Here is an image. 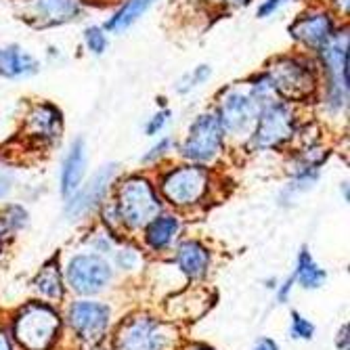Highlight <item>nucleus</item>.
<instances>
[{
	"label": "nucleus",
	"instance_id": "nucleus-1",
	"mask_svg": "<svg viewBox=\"0 0 350 350\" xmlns=\"http://www.w3.org/2000/svg\"><path fill=\"white\" fill-rule=\"evenodd\" d=\"M314 61L321 72L319 99L323 113L329 118L346 116L350 99V72H348V27H340L338 34L314 53Z\"/></svg>",
	"mask_w": 350,
	"mask_h": 350
},
{
	"label": "nucleus",
	"instance_id": "nucleus-2",
	"mask_svg": "<svg viewBox=\"0 0 350 350\" xmlns=\"http://www.w3.org/2000/svg\"><path fill=\"white\" fill-rule=\"evenodd\" d=\"M265 74L269 76L275 94L294 105L317 101L321 88V72L314 57L308 55H279L267 63Z\"/></svg>",
	"mask_w": 350,
	"mask_h": 350
},
{
	"label": "nucleus",
	"instance_id": "nucleus-3",
	"mask_svg": "<svg viewBox=\"0 0 350 350\" xmlns=\"http://www.w3.org/2000/svg\"><path fill=\"white\" fill-rule=\"evenodd\" d=\"M300 124L298 105L277 97L260 109L245 143L254 153L279 151L296 139Z\"/></svg>",
	"mask_w": 350,
	"mask_h": 350
},
{
	"label": "nucleus",
	"instance_id": "nucleus-4",
	"mask_svg": "<svg viewBox=\"0 0 350 350\" xmlns=\"http://www.w3.org/2000/svg\"><path fill=\"white\" fill-rule=\"evenodd\" d=\"M116 214L120 225L126 229H145L162 212V200L157 196L155 185L141 174H131L116 187Z\"/></svg>",
	"mask_w": 350,
	"mask_h": 350
},
{
	"label": "nucleus",
	"instance_id": "nucleus-5",
	"mask_svg": "<svg viewBox=\"0 0 350 350\" xmlns=\"http://www.w3.org/2000/svg\"><path fill=\"white\" fill-rule=\"evenodd\" d=\"M265 105L254 97L247 82L231 84L218 92L216 99V118L225 131L227 139L233 141H247L256 118Z\"/></svg>",
	"mask_w": 350,
	"mask_h": 350
},
{
	"label": "nucleus",
	"instance_id": "nucleus-6",
	"mask_svg": "<svg viewBox=\"0 0 350 350\" xmlns=\"http://www.w3.org/2000/svg\"><path fill=\"white\" fill-rule=\"evenodd\" d=\"M157 187H160L162 198L170 206L189 210L208 200V193L212 189V172L208 170V166L187 162L166 170L160 176Z\"/></svg>",
	"mask_w": 350,
	"mask_h": 350
},
{
	"label": "nucleus",
	"instance_id": "nucleus-7",
	"mask_svg": "<svg viewBox=\"0 0 350 350\" xmlns=\"http://www.w3.org/2000/svg\"><path fill=\"white\" fill-rule=\"evenodd\" d=\"M227 135L214 111H202L189 124L187 135L178 147L180 157L189 164L210 166L227 149Z\"/></svg>",
	"mask_w": 350,
	"mask_h": 350
},
{
	"label": "nucleus",
	"instance_id": "nucleus-8",
	"mask_svg": "<svg viewBox=\"0 0 350 350\" xmlns=\"http://www.w3.org/2000/svg\"><path fill=\"white\" fill-rule=\"evenodd\" d=\"M61 329L59 314L42 302L25 304L13 321V336L25 350H49Z\"/></svg>",
	"mask_w": 350,
	"mask_h": 350
},
{
	"label": "nucleus",
	"instance_id": "nucleus-9",
	"mask_svg": "<svg viewBox=\"0 0 350 350\" xmlns=\"http://www.w3.org/2000/svg\"><path fill=\"white\" fill-rule=\"evenodd\" d=\"M176 332L147 314L131 317L116 336V350H168Z\"/></svg>",
	"mask_w": 350,
	"mask_h": 350
},
{
	"label": "nucleus",
	"instance_id": "nucleus-10",
	"mask_svg": "<svg viewBox=\"0 0 350 350\" xmlns=\"http://www.w3.org/2000/svg\"><path fill=\"white\" fill-rule=\"evenodd\" d=\"M340 29L338 17L323 7H310L304 13H300L288 27L290 38L300 44L306 53L321 51Z\"/></svg>",
	"mask_w": 350,
	"mask_h": 350
},
{
	"label": "nucleus",
	"instance_id": "nucleus-11",
	"mask_svg": "<svg viewBox=\"0 0 350 350\" xmlns=\"http://www.w3.org/2000/svg\"><path fill=\"white\" fill-rule=\"evenodd\" d=\"M63 135V113L57 105L49 101L34 103L23 120L21 137L36 149H46L59 143Z\"/></svg>",
	"mask_w": 350,
	"mask_h": 350
},
{
	"label": "nucleus",
	"instance_id": "nucleus-12",
	"mask_svg": "<svg viewBox=\"0 0 350 350\" xmlns=\"http://www.w3.org/2000/svg\"><path fill=\"white\" fill-rule=\"evenodd\" d=\"M116 176H118V164L101 166L82 189H76L74 193L68 198L70 200L68 208H66L68 218L78 220V218L86 216L88 212L97 210L103 204V200L107 198L111 185L116 183Z\"/></svg>",
	"mask_w": 350,
	"mask_h": 350
},
{
	"label": "nucleus",
	"instance_id": "nucleus-13",
	"mask_svg": "<svg viewBox=\"0 0 350 350\" xmlns=\"http://www.w3.org/2000/svg\"><path fill=\"white\" fill-rule=\"evenodd\" d=\"M84 0H25L23 19L34 27L49 29L80 19Z\"/></svg>",
	"mask_w": 350,
	"mask_h": 350
},
{
	"label": "nucleus",
	"instance_id": "nucleus-14",
	"mask_svg": "<svg viewBox=\"0 0 350 350\" xmlns=\"http://www.w3.org/2000/svg\"><path fill=\"white\" fill-rule=\"evenodd\" d=\"M111 279V267L99 254H80L68 265V283L78 294H97Z\"/></svg>",
	"mask_w": 350,
	"mask_h": 350
},
{
	"label": "nucleus",
	"instance_id": "nucleus-15",
	"mask_svg": "<svg viewBox=\"0 0 350 350\" xmlns=\"http://www.w3.org/2000/svg\"><path fill=\"white\" fill-rule=\"evenodd\" d=\"M68 319L76 336L94 346L109 327V308L101 302H76L70 306Z\"/></svg>",
	"mask_w": 350,
	"mask_h": 350
},
{
	"label": "nucleus",
	"instance_id": "nucleus-16",
	"mask_svg": "<svg viewBox=\"0 0 350 350\" xmlns=\"http://www.w3.org/2000/svg\"><path fill=\"white\" fill-rule=\"evenodd\" d=\"M40 72V61L19 44L0 46V76L7 80H23Z\"/></svg>",
	"mask_w": 350,
	"mask_h": 350
},
{
	"label": "nucleus",
	"instance_id": "nucleus-17",
	"mask_svg": "<svg viewBox=\"0 0 350 350\" xmlns=\"http://www.w3.org/2000/svg\"><path fill=\"white\" fill-rule=\"evenodd\" d=\"M86 172V141L80 137L70 145V151L63 157L61 164V196L70 198L76 189H80V183Z\"/></svg>",
	"mask_w": 350,
	"mask_h": 350
},
{
	"label": "nucleus",
	"instance_id": "nucleus-18",
	"mask_svg": "<svg viewBox=\"0 0 350 350\" xmlns=\"http://www.w3.org/2000/svg\"><path fill=\"white\" fill-rule=\"evenodd\" d=\"M180 233V220L174 214H157L151 222L145 225V243L153 252H162L172 245L176 235Z\"/></svg>",
	"mask_w": 350,
	"mask_h": 350
},
{
	"label": "nucleus",
	"instance_id": "nucleus-19",
	"mask_svg": "<svg viewBox=\"0 0 350 350\" xmlns=\"http://www.w3.org/2000/svg\"><path fill=\"white\" fill-rule=\"evenodd\" d=\"M176 265L178 269L191 277V279H200L208 273L210 267V252L196 239H187L178 245L176 250Z\"/></svg>",
	"mask_w": 350,
	"mask_h": 350
},
{
	"label": "nucleus",
	"instance_id": "nucleus-20",
	"mask_svg": "<svg viewBox=\"0 0 350 350\" xmlns=\"http://www.w3.org/2000/svg\"><path fill=\"white\" fill-rule=\"evenodd\" d=\"M160 0H124V3L111 13V17L105 21L107 34H124L126 29H131L153 5Z\"/></svg>",
	"mask_w": 350,
	"mask_h": 350
},
{
	"label": "nucleus",
	"instance_id": "nucleus-21",
	"mask_svg": "<svg viewBox=\"0 0 350 350\" xmlns=\"http://www.w3.org/2000/svg\"><path fill=\"white\" fill-rule=\"evenodd\" d=\"M34 290L49 300H61L63 298V279H61V271H59L57 260H51L40 269V273L34 279Z\"/></svg>",
	"mask_w": 350,
	"mask_h": 350
},
{
	"label": "nucleus",
	"instance_id": "nucleus-22",
	"mask_svg": "<svg viewBox=\"0 0 350 350\" xmlns=\"http://www.w3.org/2000/svg\"><path fill=\"white\" fill-rule=\"evenodd\" d=\"M306 290H317L321 288L325 281V271L314 262V258L310 256L308 247H302L298 254V265H296V275H294Z\"/></svg>",
	"mask_w": 350,
	"mask_h": 350
},
{
	"label": "nucleus",
	"instance_id": "nucleus-23",
	"mask_svg": "<svg viewBox=\"0 0 350 350\" xmlns=\"http://www.w3.org/2000/svg\"><path fill=\"white\" fill-rule=\"evenodd\" d=\"M82 42L88 55L101 57L109 49V34L103 25H88L82 34Z\"/></svg>",
	"mask_w": 350,
	"mask_h": 350
},
{
	"label": "nucleus",
	"instance_id": "nucleus-24",
	"mask_svg": "<svg viewBox=\"0 0 350 350\" xmlns=\"http://www.w3.org/2000/svg\"><path fill=\"white\" fill-rule=\"evenodd\" d=\"M210 78H212V68L208 66V63H202V66H198V68H193L191 72L183 74V76L176 80L174 90H176L178 94H187V92H191V90H196L198 86L206 84Z\"/></svg>",
	"mask_w": 350,
	"mask_h": 350
},
{
	"label": "nucleus",
	"instance_id": "nucleus-25",
	"mask_svg": "<svg viewBox=\"0 0 350 350\" xmlns=\"http://www.w3.org/2000/svg\"><path fill=\"white\" fill-rule=\"evenodd\" d=\"M176 143L172 137H160L157 139L155 145H151V149L143 155V164L149 166V164H160L164 157H168L172 151H174Z\"/></svg>",
	"mask_w": 350,
	"mask_h": 350
},
{
	"label": "nucleus",
	"instance_id": "nucleus-26",
	"mask_svg": "<svg viewBox=\"0 0 350 350\" xmlns=\"http://www.w3.org/2000/svg\"><path fill=\"white\" fill-rule=\"evenodd\" d=\"M0 218H3V222H5V227L9 229V233H15V231H19V229L25 227V222H27V212H25V208L19 206V204H9V206L3 210V214H0Z\"/></svg>",
	"mask_w": 350,
	"mask_h": 350
},
{
	"label": "nucleus",
	"instance_id": "nucleus-27",
	"mask_svg": "<svg viewBox=\"0 0 350 350\" xmlns=\"http://www.w3.org/2000/svg\"><path fill=\"white\" fill-rule=\"evenodd\" d=\"M170 118H172V111H170L168 107L157 109L155 113H151V118H147V122H145V135H147V137H157V135H162L164 129L170 124Z\"/></svg>",
	"mask_w": 350,
	"mask_h": 350
},
{
	"label": "nucleus",
	"instance_id": "nucleus-28",
	"mask_svg": "<svg viewBox=\"0 0 350 350\" xmlns=\"http://www.w3.org/2000/svg\"><path fill=\"white\" fill-rule=\"evenodd\" d=\"M290 334H292V338H296V340H310V338L314 336V325H312L308 319H304V317H302L298 310H294V312H292Z\"/></svg>",
	"mask_w": 350,
	"mask_h": 350
},
{
	"label": "nucleus",
	"instance_id": "nucleus-29",
	"mask_svg": "<svg viewBox=\"0 0 350 350\" xmlns=\"http://www.w3.org/2000/svg\"><path fill=\"white\" fill-rule=\"evenodd\" d=\"M288 3H296V0H260V5L256 9V17L258 19H269L275 13H279Z\"/></svg>",
	"mask_w": 350,
	"mask_h": 350
},
{
	"label": "nucleus",
	"instance_id": "nucleus-30",
	"mask_svg": "<svg viewBox=\"0 0 350 350\" xmlns=\"http://www.w3.org/2000/svg\"><path fill=\"white\" fill-rule=\"evenodd\" d=\"M116 262L120 269H137L139 265V252L133 250V247H124L120 252H116Z\"/></svg>",
	"mask_w": 350,
	"mask_h": 350
},
{
	"label": "nucleus",
	"instance_id": "nucleus-31",
	"mask_svg": "<svg viewBox=\"0 0 350 350\" xmlns=\"http://www.w3.org/2000/svg\"><path fill=\"white\" fill-rule=\"evenodd\" d=\"M13 189V176L7 170H0V200H5Z\"/></svg>",
	"mask_w": 350,
	"mask_h": 350
},
{
	"label": "nucleus",
	"instance_id": "nucleus-32",
	"mask_svg": "<svg viewBox=\"0 0 350 350\" xmlns=\"http://www.w3.org/2000/svg\"><path fill=\"white\" fill-rule=\"evenodd\" d=\"M294 281H296V277H288L283 281V285L279 288V292H277V300H279V304H285L288 302V298H290V292H292V285H294Z\"/></svg>",
	"mask_w": 350,
	"mask_h": 350
},
{
	"label": "nucleus",
	"instance_id": "nucleus-33",
	"mask_svg": "<svg viewBox=\"0 0 350 350\" xmlns=\"http://www.w3.org/2000/svg\"><path fill=\"white\" fill-rule=\"evenodd\" d=\"M348 342H350V338H348V325H342L340 332H338V338H336L338 350H348Z\"/></svg>",
	"mask_w": 350,
	"mask_h": 350
},
{
	"label": "nucleus",
	"instance_id": "nucleus-34",
	"mask_svg": "<svg viewBox=\"0 0 350 350\" xmlns=\"http://www.w3.org/2000/svg\"><path fill=\"white\" fill-rule=\"evenodd\" d=\"M254 350H279V346H277V342L271 340V338H260V340L256 342V346H254Z\"/></svg>",
	"mask_w": 350,
	"mask_h": 350
},
{
	"label": "nucleus",
	"instance_id": "nucleus-35",
	"mask_svg": "<svg viewBox=\"0 0 350 350\" xmlns=\"http://www.w3.org/2000/svg\"><path fill=\"white\" fill-rule=\"evenodd\" d=\"M334 7H336V17L346 19L348 17V0H334Z\"/></svg>",
	"mask_w": 350,
	"mask_h": 350
},
{
	"label": "nucleus",
	"instance_id": "nucleus-36",
	"mask_svg": "<svg viewBox=\"0 0 350 350\" xmlns=\"http://www.w3.org/2000/svg\"><path fill=\"white\" fill-rule=\"evenodd\" d=\"M0 350H15L13 348V340L7 334V329H0Z\"/></svg>",
	"mask_w": 350,
	"mask_h": 350
},
{
	"label": "nucleus",
	"instance_id": "nucleus-37",
	"mask_svg": "<svg viewBox=\"0 0 350 350\" xmlns=\"http://www.w3.org/2000/svg\"><path fill=\"white\" fill-rule=\"evenodd\" d=\"M218 3L227 5V7H250L252 0H218Z\"/></svg>",
	"mask_w": 350,
	"mask_h": 350
},
{
	"label": "nucleus",
	"instance_id": "nucleus-38",
	"mask_svg": "<svg viewBox=\"0 0 350 350\" xmlns=\"http://www.w3.org/2000/svg\"><path fill=\"white\" fill-rule=\"evenodd\" d=\"M9 235V229L5 227V222H3V218H0V250H3V241H5V237Z\"/></svg>",
	"mask_w": 350,
	"mask_h": 350
},
{
	"label": "nucleus",
	"instance_id": "nucleus-39",
	"mask_svg": "<svg viewBox=\"0 0 350 350\" xmlns=\"http://www.w3.org/2000/svg\"><path fill=\"white\" fill-rule=\"evenodd\" d=\"M189 350H212V348H208V346H204V344H193Z\"/></svg>",
	"mask_w": 350,
	"mask_h": 350
}]
</instances>
